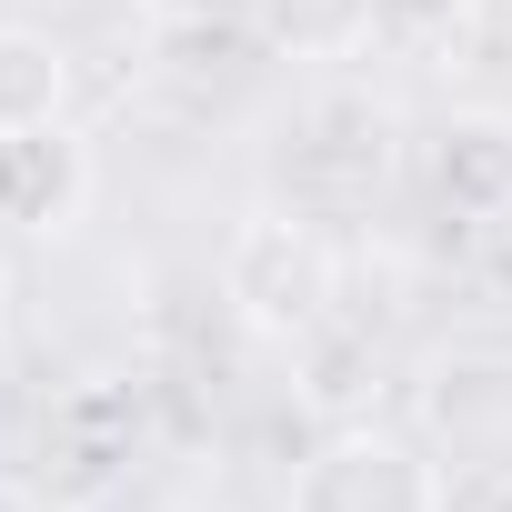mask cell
I'll return each mask as SVG.
<instances>
[{"instance_id": "cell-6", "label": "cell", "mask_w": 512, "mask_h": 512, "mask_svg": "<svg viewBox=\"0 0 512 512\" xmlns=\"http://www.w3.org/2000/svg\"><path fill=\"white\" fill-rule=\"evenodd\" d=\"M292 171H322L342 201L382 191V171H392V111L382 101H312L302 131H292Z\"/></svg>"}, {"instance_id": "cell-7", "label": "cell", "mask_w": 512, "mask_h": 512, "mask_svg": "<svg viewBox=\"0 0 512 512\" xmlns=\"http://www.w3.org/2000/svg\"><path fill=\"white\" fill-rule=\"evenodd\" d=\"M422 412L442 442H512V352H452L422 382Z\"/></svg>"}, {"instance_id": "cell-10", "label": "cell", "mask_w": 512, "mask_h": 512, "mask_svg": "<svg viewBox=\"0 0 512 512\" xmlns=\"http://www.w3.org/2000/svg\"><path fill=\"white\" fill-rule=\"evenodd\" d=\"M472 11H482V0H372V21H382L392 41H452Z\"/></svg>"}, {"instance_id": "cell-12", "label": "cell", "mask_w": 512, "mask_h": 512, "mask_svg": "<svg viewBox=\"0 0 512 512\" xmlns=\"http://www.w3.org/2000/svg\"><path fill=\"white\" fill-rule=\"evenodd\" d=\"M472 512H512V462H502V472H492V482L472 492Z\"/></svg>"}, {"instance_id": "cell-4", "label": "cell", "mask_w": 512, "mask_h": 512, "mask_svg": "<svg viewBox=\"0 0 512 512\" xmlns=\"http://www.w3.org/2000/svg\"><path fill=\"white\" fill-rule=\"evenodd\" d=\"M131 402L121 392H81L71 412H61V432L41 442V502H61V512H91V502H111V482L131 472Z\"/></svg>"}, {"instance_id": "cell-3", "label": "cell", "mask_w": 512, "mask_h": 512, "mask_svg": "<svg viewBox=\"0 0 512 512\" xmlns=\"http://www.w3.org/2000/svg\"><path fill=\"white\" fill-rule=\"evenodd\" d=\"M91 211V141L71 121H41V131H0V231H71Z\"/></svg>"}, {"instance_id": "cell-9", "label": "cell", "mask_w": 512, "mask_h": 512, "mask_svg": "<svg viewBox=\"0 0 512 512\" xmlns=\"http://www.w3.org/2000/svg\"><path fill=\"white\" fill-rule=\"evenodd\" d=\"M251 31L272 51H292V61H342L382 21H372V0H251Z\"/></svg>"}, {"instance_id": "cell-5", "label": "cell", "mask_w": 512, "mask_h": 512, "mask_svg": "<svg viewBox=\"0 0 512 512\" xmlns=\"http://www.w3.org/2000/svg\"><path fill=\"white\" fill-rule=\"evenodd\" d=\"M432 191L462 221H502L512 211V111H452L432 131Z\"/></svg>"}, {"instance_id": "cell-8", "label": "cell", "mask_w": 512, "mask_h": 512, "mask_svg": "<svg viewBox=\"0 0 512 512\" xmlns=\"http://www.w3.org/2000/svg\"><path fill=\"white\" fill-rule=\"evenodd\" d=\"M71 121V51L31 21H0V131Z\"/></svg>"}, {"instance_id": "cell-1", "label": "cell", "mask_w": 512, "mask_h": 512, "mask_svg": "<svg viewBox=\"0 0 512 512\" xmlns=\"http://www.w3.org/2000/svg\"><path fill=\"white\" fill-rule=\"evenodd\" d=\"M332 241L302 221V211H241L231 251H221V302L241 312V332L262 342H312L332 322Z\"/></svg>"}, {"instance_id": "cell-13", "label": "cell", "mask_w": 512, "mask_h": 512, "mask_svg": "<svg viewBox=\"0 0 512 512\" xmlns=\"http://www.w3.org/2000/svg\"><path fill=\"white\" fill-rule=\"evenodd\" d=\"M0 302H11V272H0Z\"/></svg>"}, {"instance_id": "cell-2", "label": "cell", "mask_w": 512, "mask_h": 512, "mask_svg": "<svg viewBox=\"0 0 512 512\" xmlns=\"http://www.w3.org/2000/svg\"><path fill=\"white\" fill-rule=\"evenodd\" d=\"M292 512H452L442 492V462L382 422H342L322 432L302 462H292Z\"/></svg>"}, {"instance_id": "cell-11", "label": "cell", "mask_w": 512, "mask_h": 512, "mask_svg": "<svg viewBox=\"0 0 512 512\" xmlns=\"http://www.w3.org/2000/svg\"><path fill=\"white\" fill-rule=\"evenodd\" d=\"M211 11H241V0H151V21H211Z\"/></svg>"}]
</instances>
